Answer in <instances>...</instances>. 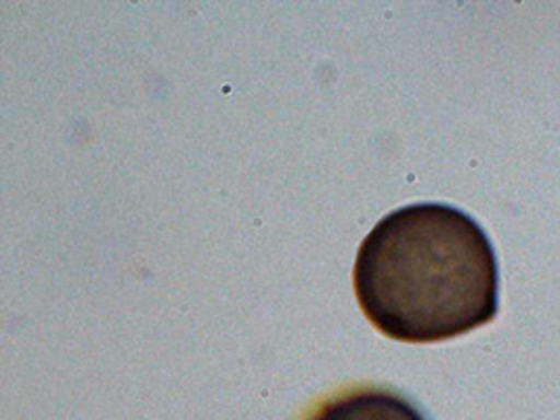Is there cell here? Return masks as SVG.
<instances>
[{
  "mask_svg": "<svg viewBox=\"0 0 560 420\" xmlns=\"http://www.w3.org/2000/svg\"><path fill=\"white\" fill-rule=\"evenodd\" d=\"M353 282L365 317L395 341L456 339L498 314L489 237L470 214L441 202L381 219L359 246Z\"/></svg>",
  "mask_w": 560,
  "mask_h": 420,
  "instance_id": "obj_1",
  "label": "cell"
},
{
  "mask_svg": "<svg viewBox=\"0 0 560 420\" xmlns=\"http://www.w3.org/2000/svg\"><path fill=\"white\" fill-rule=\"evenodd\" d=\"M305 420H427L404 395L357 387L319 404Z\"/></svg>",
  "mask_w": 560,
  "mask_h": 420,
  "instance_id": "obj_2",
  "label": "cell"
}]
</instances>
